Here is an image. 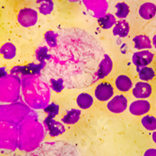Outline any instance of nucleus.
<instances>
[{"mask_svg":"<svg viewBox=\"0 0 156 156\" xmlns=\"http://www.w3.org/2000/svg\"><path fill=\"white\" fill-rule=\"evenodd\" d=\"M105 51L100 41L87 31L78 27L58 32V44L50 48L45 77L60 78L65 87L82 90L96 83L99 65Z\"/></svg>","mask_w":156,"mask_h":156,"instance_id":"1","label":"nucleus"},{"mask_svg":"<svg viewBox=\"0 0 156 156\" xmlns=\"http://www.w3.org/2000/svg\"><path fill=\"white\" fill-rule=\"evenodd\" d=\"M21 91L31 109H43L50 101V87L41 74H27L21 78Z\"/></svg>","mask_w":156,"mask_h":156,"instance_id":"2","label":"nucleus"},{"mask_svg":"<svg viewBox=\"0 0 156 156\" xmlns=\"http://www.w3.org/2000/svg\"><path fill=\"white\" fill-rule=\"evenodd\" d=\"M18 149L29 152L38 148L45 136V128L32 112L18 125Z\"/></svg>","mask_w":156,"mask_h":156,"instance_id":"3","label":"nucleus"},{"mask_svg":"<svg viewBox=\"0 0 156 156\" xmlns=\"http://www.w3.org/2000/svg\"><path fill=\"white\" fill-rule=\"evenodd\" d=\"M26 156H81V154L74 145L57 140L41 143L38 148L27 152Z\"/></svg>","mask_w":156,"mask_h":156,"instance_id":"4","label":"nucleus"},{"mask_svg":"<svg viewBox=\"0 0 156 156\" xmlns=\"http://www.w3.org/2000/svg\"><path fill=\"white\" fill-rule=\"evenodd\" d=\"M32 112V109L23 102L2 105H0V122H9L18 126Z\"/></svg>","mask_w":156,"mask_h":156,"instance_id":"5","label":"nucleus"},{"mask_svg":"<svg viewBox=\"0 0 156 156\" xmlns=\"http://www.w3.org/2000/svg\"><path fill=\"white\" fill-rule=\"evenodd\" d=\"M21 78L19 75L7 74L0 78V102L5 104L16 103L20 99Z\"/></svg>","mask_w":156,"mask_h":156,"instance_id":"6","label":"nucleus"},{"mask_svg":"<svg viewBox=\"0 0 156 156\" xmlns=\"http://www.w3.org/2000/svg\"><path fill=\"white\" fill-rule=\"evenodd\" d=\"M18 126L9 122H0V151L10 152L18 148Z\"/></svg>","mask_w":156,"mask_h":156,"instance_id":"7","label":"nucleus"},{"mask_svg":"<svg viewBox=\"0 0 156 156\" xmlns=\"http://www.w3.org/2000/svg\"><path fill=\"white\" fill-rule=\"evenodd\" d=\"M18 23L24 27H31L38 22V12L34 9L25 8L19 10L17 16Z\"/></svg>","mask_w":156,"mask_h":156,"instance_id":"8","label":"nucleus"},{"mask_svg":"<svg viewBox=\"0 0 156 156\" xmlns=\"http://www.w3.org/2000/svg\"><path fill=\"white\" fill-rule=\"evenodd\" d=\"M128 101L127 98L122 94L113 96L107 104V109L114 114H120L127 109Z\"/></svg>","mask_w":156,"mask_h":156,"instance_id":"9","label":"nucleus"},{"mask_svg":"<svg viewBox=\"0 0 156 156\" xmlns=\"http://www.w3.org/2000/svg\"><path fill=\"white\" fill-rule=\"evenodd\" d=\"M94 95L98 101L106 102L114 96V87L110 83L102 82L96 86Z\"/></svg>","mask_w":156,"mask_h":156,"instance_id":"10","label":"nucleus"},{"mask_svg":"<svg viewBox=\"0 0 156 156\" xmlns=\"http://www.w3.org/2000/svg\"><path fill=\"white\" fill-rule=\"evenodd\" d=\"M154 58V55L149 50H141L133 53V63L136 67V69H140L142 67L150 65Z\"/></svg>","mask_w":156,"mask_h":156,"instance_id":"11","label":"nucleus"},{"mask_svg":"<svg viewBox=\"0 0 156 156\" xmlns=\"http://www.w3.org/2000/svg\"><path fill=\"white\" fill-rule=\"evenodd\" d=\"M43 126L47 131L48 135L52 137L58 136L65 132V127L61 122L55 120L53 118L47 117L43 120Z\"/></svg>","mask_w":156,"mask_h":156,"instance_id":"12","label":"nucleus"},{"mask_svg":"<svg viewBox=\"0 0 156 156\" xmlns=\"http://www.w3.org/2000/svg\"><path fill=\"white\" fill-rule=\"evenodd\" d=\"M132 93H133V97L136 99L146 100L147 98H149L151 95L152 87L148 82L140 81V82H137L133 87Z\"/></svg>","mask_w":156,"mask_h":156,"instance_id":"13","label":"nucleus"},{"mask_svg":"<svg viewBox=\"0 0 156 156\" xmlns=\"http://www.w3.org/2000/svg\"><path fill=\"white\" fill-rule=\"evenodd\" d=\"M151 110V104L147 100L137 99L136 101H133L130 106L129 111L133 116H143L146 115Z\"/></svg>","mask_w":156,"mask_h":156,"instance_id":"14","label":"nucleus"},{"mask_svg":"<svg viewBox=\"0 0 156 156\" xmlns=\"http://www.w3.org/2000/svg\"><path fill=\"white\" fill-rule=\"evenodd\" d=\"M112 69H113V61L107 54H105L104 58L102 59L101 63L99 65V69L96 75V82L106 77L111 73Z\"/></svg>","mask_w":156,"mask_h":156,"instance_id":"15","label":"nucleus"},{"mask_svg":"<svg viewBox=\"0 0 156 156\" xmlns=\"http://www.w3.org/2000/svg\"><path fill=\"white\" fill-rule=\"evenodd\" d=\"M138 13L144 20H151L156 15V5L151 2H145L139 7Z\"/></svg>","mask_w":156,"mask_h":156,"instance_id":"16","label":"nucleus"},{"mask_svg":"<svg viewBox=\"0 0 156 156\" xmlns=\"http://www.w3.org/2000/svg\"><path fill=\"white\" fill-rule=\"evenodd\" d=\"M113 35L118 36L119 38H125L129 35L130 32V26L129 23L124 20H119L116 22V24L113 27Z\"/></svg>","mask_w":156,"mask_h":156,"instance_id":"17","label":"nucleus"},{"mask_svg":"<svg viewBox=\"0 0 156 156\" xmlns=\"http://www.w3.org/2000/svg\"><path fill=\"white\" fill-rule=\"evenodd\" d=\"M115 86L117 87V90L121 92H127L131 90V88H133V87L131 78L125 74H120L116 78Z\"/></svg>","mask_w":156,"mask_h":156,"instance_id":"18","label":"nucleus"},{"mask_svg":"<svg viewBox=\"0 0 156 156\" xmlns=\"http://www.w3.org/2000/svg\"><path fill=\"white\" fill-rule=\"evenodd\" d=\"M135 48L138 51L141 50H150L152 48L151 40L146 35H137L133 39Z\"/></svg>","mask_w":156,"mask_h":156,"instance_id":"19","label":"nucleus"},{"mask_svg":"<svg viewBox=\"0 0 156 156\" xmlns=\"http://www.w3.org/2000/svg\"><path fill=\"white\" fill-rule=\"evenodd\" d=\"M81 117V110L80 109H71L65 114V116L61 119V121L65 124H74L80 119Z\"/></svg>","mask_w":156,"mask_h":156,"instance_id":"20","label":"nucleus"},{"mask_svg":"<svg viewBox=\"0 0 156 156\" xmlns=\"http://www.w3.org/2000/svg\"><path fill=\"white\" fill-rule=\"evenodd\" d=\"M76 104L81 109H88L93 105V97L86 92L80 93L76 98Z\"/></svg>","mask_w":156,"mask_h":156,"instance_id":"21","label":"nucleus"},{"mask_svg":"<svg viewBox=\"0 0 156 156\" xmlns=\"http://www.w3.org/2000/svg\"><path fill=\"white\" fill-rule=\"evenodd\" d=\"M16 47L13 43L12 42H6L0 47V54L2 55V57L5 59H12L16 55Z\"/></svg>","mask_w":156,"mask_h":156,"instance_id":"22","label":"nucleus"},{"mask_svg":"<svg viewBox=\"0 0 156 156\" xmlns=\"http://www.w3.org/2000/svg\"><path fill=\"white\" fill-rule=\"evenodd\" d=\"M36 3L40 13L43 15H48L53 12L54 9L53 0H36Z\"/></svg>","mask_w":156,"mask_h":156,"instance_id":"23","label":"nucleus"},{"mask_svg":"<svg viewBox=\"0 0 156 156\" xmlns=\"http://www.w3.org/2000/svg\"><path fill=\"white\" fill-rule=\"evenodd\" d=\"M116 22H117L116 16L111 13H107L98 19V23L100 27L104 29H109L111 27H113L114 25L116 24Z\"/></svg>","mask_w":156,"mask_h":156,"instance_id":"24","label":"nucleus"},{"mask_svg":"<svg viewBox=\"0 0 156 156\" xmlns=\"http://www.w3.org/2000/svg\"><path fill=\"white\" fill-rule=\"evenodd\" d=\"M137 73H138V77L141 81L144 82H148L152 80L154 76H155V72L152 68L151 67H142L140 69H137Z\"/></svg>","mask_w":156,"mask_h":156,"instance_id":"25","label":"nucleus"},{"mask_svg":"<svg viewBox=\"0 0 156 156\" xmlns=\"http://www.w3.org/2000/svg\"><path fill=\"white\" fill-rule=\"evenodd\" d=\"M130 13V8L124 2H119L116 4V14L115 16L119 20H124Z\"/></svg>","mask_w":156,"mask_h":156,"instance_id":"26","label":"nucleus"},{"mask_svg":"<svg viewBox=\"0 0 156 156\" xmlns=\"http://www.w3.org/2000/svg\"><path fill=\"white\" fill-rule=\"evenodd\" d=\"M47 83L52 90L58 93L61 92L65 88V84L60 78H48Z\"/></svg>","mask_w":156,"mask_h":156,"instance_id":"27","label":"nucleus"},{"mask_svg":"<svg viewBox=\"0 0 156 156\" xmlns=\"http://www.w3.org/2000/svg\"><path fill=\"white\" fill-rule=\"evenodd\" d=\"M143 127L148 131L156 130V118L153 116H145L141 119Z\"/></svg>","mask_w":156,"mask_h":156,"instance_id":"28","label":"nucleus"},{"mask_svg":"<svg viewBox=\"0 0 156 156\" xmlns=\"http://www.w3.org/2000/svg\"><path fill=\"white\" fill-rule=\"evenodd\" d=\"M45 41L50 48H54L58 44V32L55 31H47L45 33Z\"/></svg>","mask_w":156,"mask_h":156,"instance_id":"29","label":"nucleus"},{"mask_svg":"<svg viewBox=\"0 0 156 156\" xmlns=\"http://www.w3.org/2000/svg\"><path fill=\"white\" fill-rule=\"evenodd\" d=\"M43 110H44V112L48 115L49 118L54 119L55 116L58 115V113H59V106H58V105L53 103V104H50L47 106L44 107Z\"/></svg>","mask_w":156,"mask_h":156,"instance_id":"30","label":"nucleus"},{"mask_svg":"<svg viewBox=\"0 0 156 156\" xmlns=\"http://www.w3.org/2000/svg\"><path fill=\"white\" fill-rule=\"evenodd\" d=\"M144 156H156V149H149L145 151Z\"/></svg>","mask_w":156,"mask_h":156,"instance_id":"31","label":"nucleus"},{"mask_svg":"<svg viewBox=\"0 0 156 156\" xmlns=\"http://www.w3.org/2000/svg\"><path fill=\"white\" fill-rule=\"evenodd\" d=\"M5 75H7L6 69H5V68H3V67H0V78L4 77Z\"/></svg>","mask_w":156,"mask_h":156,"instance_id":"32","label":"nucleus"},{"mask_svg":"<svg viewBox=\"0 0 156 156\" xmlns=\"http://www.w3.org/2000/svg\"><path fill=\"white\" fill-rule=\"evenodd\" d=\"M151 43H152V46L156 49V34L153 36V38L151 40Z\"/></svg>","mask_w":156,"mask_h":156,"instance_id":"33","label":"nucleus"},{"mask_svg":"<svg viewBox=\"0 0 156 156\" xmlns=\"http://www.w3.org/2000/svg\"><path fill=\"white\" fill-rule=\"evenodd\" d=\"M152 140H153V142L156 144V130L153 131V133H152Z\"/></svg>","mask_w":156,"mask_h":156,"instance_id":"34","label":"nucleus"},{"mask_svg":"<svg viewBox=\"0 0 156 156\" xmlns=\"http://www.w3.org/2000/svg\"><path fill=\"white\" fill-rule=\"evenodd\" d=\"M69 1H72V2H75V1H77V0H69Z\"/></svg>","mask_w":156,"mask_h":156,"instance_id":"35","label":"nucleus"},{"mask_svg":"<svg viewBox=\"0 0 156 156\" xmlns=\"http://www.w3.org/2000/svg\"><path fill=\"white\" fill-rule=\"evenodd\" d=\"M14 156H17V155H14Z\"/></svg>","mask_w":156,"mask_h":156,"instance_id":"36","label":"nucleus"}]
</instances>
